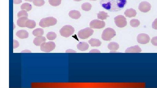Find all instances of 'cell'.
Returning <instances> with one entry per match:
<instances>
[{"label":"cell","instance_id":"obj_1","mask_svg":"<svg viewBox=\"0 0 157 88\" xmlns=\"http://www.w3.org/2000/svg\"><path fill=\"white\" fill-rule=\"evenodd\" d=\"M127 3V0H100V4L104 9L110 12L122 10Z\"/></svg>","mask_w":157,"mask_h":88},{"label":"cell","instance_id":"obj_2","mask_svg":"<svg viewBox=\"0 0 157 88\" xmlns=\"http://www.w3.org/2000/svg\"><path fill=\"white\" fill-rule=\"evenodd\" d=\"M57 19L52 17H49L42 18L39 23V25L42 28L48 27L56 25Z\"/></svg>","mask_w":157,"mask_h":88},{"label":"cell","instance_id":"obj_3","mask_svg":"<svg viewBox=\"0 0 157 88\" xmlns=\"http://www.w3.org/2000/svg\"><path fill=\"white\" fill-rule=\"evenodd\" d=\"M116 35V32L113 29L108 28L104 29L102 34L101 38L104 40H110Z\"/></svg>","mask_w":157,"mask_h":88},{"label":"cell","instance_id":"obj_4","mask_svg":"<svg viewBox=\"0 0 157 88\" xmlns=\"http://www.w3.org/2000/svg\"><path fill=\"white\" fill-rule=\"evenodd\" d=\"M74 31V29L72 26L66 25L63 26L60 30L59 33L61 36L67 37L72 35Z\"/></svg>","mask_w":157,"mask_h":88},{"label":"cell","instance_id":"obj_5","mask_svg":"<svg viewBox=\"0 0 157 88\" xmlns=\"http://www.w3.org/2000/svg\"><path fill=\"white\" fill-rule=\"evenodd\" d=\"M94 31L89 27H87L81 29L78 33V36L81 39H86L91 36L94 33Z\"/></svg>","mask_w":157,"mask_h":88},{"label":"cell","instance_id":"obj_6","mask_svg":"<svg viewBox=\"0 0 157 88\" xmlns=\"http://www.w3.org/2000/svg\"><path fill=\"white\" fill-rule=\"evenodd\" d=\"M55 47V43L50 41L42 43L40 45V49L41 51L44 52H49L54 49Z\"/></svg>","mask_w":157,"mask_h":88},{"label":"cell","instance_id":"obj_7","mask_svg":"<svg viewBox=\"0 0 157 88\" xmlns=\"http://www.w3.org/2000/svg\"><path fill=\"white\" fill-rule=\"evenodd\" d=\"M114 22L116 25L119 27L123 28L127 24L126 19L122 15H119L114 18Z\"/></svg>","mask_w":157,"mask_h":88},{"label":"cell","instance_id":"obj_8","mask_svg":"<svg viewBox=\"0 0 157 88\" xmlns=\"http://www.w3.org/2000/svg\"><path fill=\"white\" fill-rule=\"evenodd\" d=\"M105 26V23L104 21L95 19L90 21V26L91 28L93 29H101Z\"/></svg>","mask_w":157,"mask_h":88},{"label":"cell","instance_id":"obj_9","mask_svg":"<svg viewBox=\"0 0 157 88\" xmlns=\"http://www.w3.org/2000/svg\"><path fill=\"white\" fill-rule=\"evenodd\" d=\"M150 40V37L147 34L145 33H140L137 36V41L141 44H147L149 42Z\"/></svg>","mask_w":157,"mask_h":88},{"label":"cell","instance_id":"obj_10","mask_svg":"<svg viewBox=\"0 0 157 88\" xmlns=\"http://www.w3.org/2000/svg\"><path fill=\"white\" fill-rule=\"evenodd\" d=\"M150 4L146 1L141 2L139 6V10L142 12L146 13L148 12L151 9Z\"/></svg>","mask_w":157,"mask_h":88},{"label":"cell","instance_id":"obj_11","mask_svg":"<svg viewBox=\"0 0 157 88\" xmlns=\"http://www.w3.org/2000/svg\"><path fill=\"white\" fill-rule=\"evenodd\" d=\"M45 41L46 38L45 37L42 36H38L34 39L33 43L37 46H40Z\"/></svg>","mask_w":157,"mask_h":88},{"label":"cell","instance_id":"obj_12","mask_svg":"<svg viewBox=\"0 0 157 88\" xmlns=\"http://www.w3.org/2000/svg\"><path fill=\"white\" fill-rule=\"evenodd\" d=\"M16 35L20 39H24L28 37L29 33L26 30H20L17 32Z\"/></svg>","mask_w":157,"mask_h":88},{"label":"cell","instance_id":"obj_13","mask_svg":"<svg viewBox=\"0 0 157 88\" xmlns=\"http://www.w3.org/2000/svg\"><path fill=\"white\" fill-rule=\"evenodd\" d=\"M141 51V48L138 45H135L128 48L125 50L126 53H140Z\"/></svg>","mask_w":157,"mask_h":88},{"label":"cell","instance_id":"obj_14","mask_svg":"<svg viewBox=\"0 0 157 88\" xmlns=\"http://www.w3.org/2000/svg\"><path fill=\"white\" fill-rule=\"evenodd\" d=\"M69 15L72 18L77 19L80 17L81 14L79 11L74 10L69 12Z\"/></svg>","mask_w":157,"mask_h":88},{"label":"cell","instance_id":"obj_15","mask_svg":"<svg viewBox=\"0 0 157 88\" xmlns=\"http://www.w3.org/2000/svg\"><path fill=\"white\" fill-rule=\"evenodd\" d=\"M77 48L81 51H84L88 49L89 47V44L86 42H81L77 44Z\"/></svg>","mask_w":157,"mask_h":88},{"label":"cell","instance_id":"obj_16","mask_svg":"<svg viewBox=\"0 0 157 88\" xmlns=\"http://www.w3.org/2000/svg\"><path fill=\"white\" fill-rule=\"evenodd\" d=\"M28 17H22L19 18L17 21V25L20 27H25V23L28 19Z\"/></svg>","mask_w":157,"mask_h":88},{"label":"cell","instance_id":"obj_17","mask_svg":"<svg viewBox=\"0 0 157 88\" xmlns=\"http://www.w3.org/2000/svg\"><path fill=\"white\" fill-rule=\"evenodd\" d=\"M124 14L126 17H131L135 16L136 14V12L134 9L130 8L127 9L124 12Z\"/></svg>","mask_w":157,"mask_h":88},{"label":"cell","instance_id":"obj_18","mask_svg":"<svg viewBox=\"0 0 157 88\" xmlns=\"http://www.w3.org/2000/svg\"><path fill=\"white\" fill-rule=\"evenodd\" d=\"M119 47V45L117 43L114 42H110L108 45V49L111 52L116 51Z\"/></svg>","mask_w":157,"mask_h":88},{"label":"cell","instance_id":"obj_19","mask_svg":"<svg viewBox=\"0 0 157 88\" xmlns=\"http://www.w3.org/2000/svg\"><path fill=\"white\" fill-rule=\"evenodd\" d=\"M89 44L92 47H98L101 44V41L98 39L92 38L88 41Z\"/></svg>","mask_w":157,"mask_h":88},{"label":"cell","instance_id":"obj_20","mask_svg":"<svg viewBox=\"0 0 157 88\" xmlns=\"http://www.w3.org/2000/svg\"><path fill=\"white\" fill-rule=\"evenodd\" d=\"M36 26L35 21L33 20L28 19L25 24V27L29 29L34 28Z\"/></svg>","mask_w":157,"mask_h":88},{"label":"cell","instance_id":"obj_21","mask_svg":"<svg viewBox=\"0 0 157 88\" xmlns=\"http://www.w3.org/2000/svg\"><path fill=\"white\" fill-rule=\"evenodd\" d=\"M44 33V30L41 28L36 29L34 30L32 32L33 34L36 36H42Z\"/></svg>","mask_w":157,"mask_h":88},{"label":"cell","instance_id":"obj_22","mask_svg":"<svg viewBox=\"0 0 157 88\" xmlns=\"http://www.w3.org/2000/svg\"><path fill=\"white\" fill-rule=\"evenodd\" d=\"M98 18L102 20L106 19L109 16L107 13L104 11H100L97 14Z\"/></svg>","mask_w":157,"mask_h":88},{"label":"cell","instance_id":"obj_23","mask_svg":"<svg viewBox=\"0 0 157 88\" xmlns=\"http://www.w3.org/2000/svg\"><path fill=\"white\" fill-rule=\"evenodd\" d=\"M32 8L31 4L28 3H24L21 6V8L22 10L26 11H29L31 10Z\"/></svg>","mask_w":157,"mask_h":88},{"label":"cell","instance_id":"obj_24","mask_svg":"<svg viewBox=\"0 0 157 88\" xmlns=\"http://www.w3.org/2000/svg\"><path fill=\"white\" fill-rule=\"evenodd\" d=\"M81 7L83 10L88 11L91 9L92 6L90 3L88 2H85L82 4Z\"/></svg>","mask_w":157,"mask_h":88},{"label":"cell","instance_id":"obj_25","mask_svg":"<svg viewBox=\"0 0 157 88\" xmlns=\"http://www.w3.org/2000/svg\"><path fill=\"white\" fill-rule=\"evenodd\" d=\"M56 34L52 32H50L48 33L46 35L47 38L50 40H53L55 39L56 37Z\"/></svg>","mask_w":157,"mask_h":88},{"label":"cell","instance_id":"obj_26","mask_svg":"<svg viewBox=\"0 0 157 88\" xmlns=\"http://www.w3.org/2000/svg\"><path fill=\"white\" fill-rule=\"evenodd\" d=\"M61 0H48L49 4L52 6H56L59 5Z\"/></svg>","mask_w":157,"mask_h":88},{"label":"cell","instance_id":"obj_27","mask_svg":"<svg viewBox=\"0 0 157 88\" xmlns=\"http://www.w3.org/2000/svg\"><path fill=\"white\" fill-rule=\"evenodd\" d=\"M130 23L132 27H136L139 25L140 22L138 19H134L130 21Z\"/></svg>","mask_w":157,"mask_h":88},{"label":"cell","instance_id":"obj_28","mask_svg":"<svg viewBox=\"0 0 157 88\" xmlns=\"http://www.w3.org/2000/svg\"><path fill=\"white\" fill-rule=\"evenodd\" d=\"M44 0H33V3L37 6H43L45 4Z\"/></svg>","mask_w":157,"mask_h":88},{"label":"cell","instance_id":"obj_29","mask_svg":"<svg viewBox=\"0 0 157 88\" xmlns=\"http://www.w3.org/2000/svg\"><path fill=\"white\" fill-rule=\"evenodd\" d=\"M17 15L18 18L22 17H28V14L26 11L22 10L18 12L17 13Z\"/></svg>","mask_w":157,"mask_h":88},{"label":"cell","instance_id":"obj_30","mask_svg":"<svg viewBox=\"0 0 157 88\" xmlns=\"http://www.w3.org/2000/svg\"><path fill=\"white\" fill-rule=\"evenodd\" d=\"M151 42L154 45L157 46V36L153 37L151 40Z\"/></svg>","mask_w":157,"mask_h":88},{"label":"cell","instance_id":"obj_31","mask_svg":"<svg viewBox=\"0 0 157 88\" xmlns=\"http://www.w3.org/2000/svg\"><path fill=\"white\" fill-rule=\"evenodd\" d=\"M152 28L155 29H157V18L154 21L152 24Z\"/></svg>","mask_w":157,"mask_h":88},{"label":"cell","instance_id":"obj_32","mask_svg":"<svg viewBox=\"0 0 157 88\" xmlns=\"http://www.w3.org/2000/svg\"><path fill=\"white\" fill-rule=\"evenodd\" d=\"M19 46V43L16 40H13V48H17Z\"/></svg>","mask_w":157,"mask_h":88},{"label":"cell","instance_id":"obj_33","mask_svg":"<svg viewBox=\"0 0 157 88\" xmlns=\"http://www.w3.org/2000/svg\"><path fill=\"white\" fill-rule=\"evenodd\" d=\"M22 0H13V3L15 4H19L22 2Z\"/></svg>","mask_w":157,"mask_h":88},{"label":"cell","instance_id":"obj_34","mask_svg":"<svg viewBox=\"0 0 157 88\" xmlns=\"http://www.w3.org/2000/svg\"><path fill=\"white\" fill-rule=\"evenodd\" d=\"M100 52V51H99L98 50H96V49H93V50H91L90 51V52Z\"/></svg>","mask_w":157,"mask_h":88},{"label":"cell","instance_id":"obj_35","mask_svg":"<svg viewBox=\"0 0 157 88\" xmlns=\"http://www.w3.org/2000/svg\"><path fill=\"white\" fill-rule=\"evenodd\" d=\"M25 0V1L31 2L33 1V0Z\"/></svg>","mask_w":157,"mask_h":88},{"label":"cell","instance_id":"obj_36","mask_svg":"<svg viewBox=\"0 0 157 88\" xmlns=\"http://www.w3.org/2000/svg\"><path fill=\"white\" fill-rule=\"evenodd\" d=\"M74 0L75 1L79 2V1H81L82 0Z\"/></svg>","mask_w":157,"mask_h":88},{"label":"cell","instance_id":"obj_37","mask_svg":"<svg viewBox=\"0 0 157 88\" xmlns=\"http://www.w3.org/2000/svg\"><path fill=\"white\" fill-rule=\"evenodd\" d=\"M91 0V1H96V0Z\"/></svg>","mask_w":157,"mask_h":88}]
</instances>
